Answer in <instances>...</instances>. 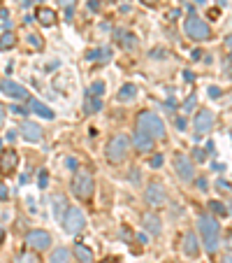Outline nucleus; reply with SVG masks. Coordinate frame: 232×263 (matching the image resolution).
<instances>
[{"label": "nucleus", "instance_id": "1", "mask_svg": "<svg viewBox=\"0 0 232 263\" xmlns=\"http://www.w3.org/2000/svg\"><path fill=\"white\" fill-rule=\"evenodd\" d=\"M198 229L202 233V240H204V249L209 254H214L218 249V233H221V223L212 217V214H202L198 219Z\"/></svg>", "mask_w": 232, "mask_h": 263}, {"label": "nucleus", "instance_id": "2", "mask_svg": "<svg viewBox=\"0 0 232 263\" xmlns=\"http://www.w3.org/2000/svg\"><path fill=\"white\" fill-rule=\"evenodd\" d=\"M72 191H74V196H77V198H81V200H89L91 196H93L95 179H93V175H91L86 168H77L74 179H72Z\"/></svg>", "mask_w": 232, "mask_h": 263}, {"label": "nucleus", "instance_id": "3", "mask_svg": "<svg viewBox=\"0 0 232 263\" xmlns=\"http://www.w3.org/2000/svg\"><path fill=\"white\" fill-rule=\"evenodd\" d=\"M137 128L144 130L146 135H151L153 140H163L165 138V124L158 115L153 112H139L137 117Z\"/></svg>", "mask_w": 232, "mask_h": 263}, {"label": "nucleus", "instance_id": "4", "mask_svg": "<svg viewBox=\"0 0 232 263\" xmlns=\"http://www.w3.org/2000/svg\"><path fill=\"white\" fill-rule=\"evenodd\" d=\"M128 149H130V140H128V135L119 133V135H114V138L107 142L104 156H107L109 163H121V161H123L125 156H128Z\"/></svg>", "mask_w": 232, "mask_h": 263}, {"label": "nucleus", "instance_id": "5", "mask_svg": "<svg viewBox=\"0 0 232 263\" xmlns=\"http://www.w3.org/2000/svg\"><path fill=\"white\" fill-rule=\"evenodd\" d=\"M183 28H186V35L191 37V40L195 42H202V40H209L212 37V28H209L207 24H204L200 16L191 14L186 19V24H183Z\"/></svg>", "mask_w": 232, "mask_h": 263}, {"label": "nucleus", "instance_id": "6", "mask_svg": "<svg viewBox=\"0 0 232 263\" xmlns=\"http://www.w3.org/2000/svg\"><path fill=\"white\" fill-rule=\"evenodd\" d=\"M84 226H86V217H84V212H81L79 208H68V210H65V214H63V229H65V233L77 235V233H81V231H84Z\"/></svg>", "mask_w": 232, "mask_h": 263}, {"label": "nucleus", "instance_id": "7", "mask_svg": "<svg viewBox=\"0 0 232 263\" xmlns=\"http://www.w3.org/2000/svg\"><path fill=\"white\" fill-rule=\"evenodd\" d=\"M49 245H51V235L42 229L28 231V235H26V247L33 249V252H45V249H49Z\"/></svg>", "mask_w": 232, "mask_h": 263}, {"label": "nucleus", "instance_id": "8", "mask_svg": "<svg viewBox=\"0 0 232 263\" xmlns=\"http://www.w3.org/2000/svg\"><path fill=\"white\" fill-rule=\"evenodd\" d=\"M144 198H146V203L151 205V208H163V205L167 203V191H165L163 184L153 182V184H149V186H146Z\"/></svg>", "mask_w": 232, "mask_h": 263}, {"label": "nucleus", "instance_id": "9", "mask_svg": "<svg viewBox=\"0 0 232 263\" xmlns=\"http://www.w3.org/2000/svg\"><path fill=\"white\" fill-rule=\"evenodd\" d=\"M174 170H177L179 179L181 182H193L195 177V170H193V161L186 154H177L174 156Z\"/></svg>", "mask_w": 232, "mask_h": 263}, {"label": "nucleus", "instance_id": "10", "mask_svg": "<svg viewBox=\"0 0 232 263\" xmlns=\"http://www.w3.org/2000/svg\"><path fill=\"white\" fill-rule=\"evenodd\" d=\"M0 91H3L5 96H10V98H14V100H28L30 98L28 89L21 86V84H16V82H12V80H0Z\"/></svg>", "mask_w": 232, "mask_h": 263}, {"label": "nucleus", "instance_id": "11", "mask_svg": "<svg viewBox=\"0 0 232 263\" xmlns=\"http://www.w3.org/2000/svg\"><path fill=\"white\" fill-rule=\"evenodd\" d=\"M193 126H195V133H198V135L209 133V130L214 128V115L209 112V109H200L198 115H195V121H193Z\"/></svg>", "mask_w": 232, "mask_h": 263}, {"label": "nucleus", "instance_id": "12", "mask_svg": "<svg viewBox=\"0 0 232 263\" xmlns=\"http://www.w3.org/2000/svg\"><path fill=\"white\" fill-rule=\"evenodd\" d=\"M14 168H19V154H16L14 149L0 152V170H3L5 175H12Z\"/></svg>", "mask_w": 232, "mask_h": 263}, {"label": "nucleus", "instance_id": "13", "mask_svg": "<svg viewBox=\"0 0 232 263\" xmlns=\"http://www.w3.org/2000/svg\"><path fill=\"white\" fill-rule=\"evenodd\" d=\"M133 144H135V149H137L139 154H149V152L153 149V138H151V135H146L144 130L137 128L133 133Z\"/></svg>", "mask_w": 232, "mask_h": 263}, {"label": "nucleus", "instance_id": "14", "mask_svg": "<svg viewBox=\"0 0 232 263\" xmlns=\"http://www.w3.org/2000/svg\"><path fill=\"white\" fill-rule=\"evenodd\" d=\"M19 130H21V135H24L28 142H40L42 140V128L37 124H33V121H24Z\"/></svg>", "mask_w": 232, "mask_h": 263}, {"label": "nucleus", "instance_id": "15", "mask_svg": "<svg viewBox=\"0 0 232 263\" xmlns=\"http://www.w3.org/2000/svg\"><path fill=\"white\" fill-rule=\"evenodd\" d=\"M28 107L30 109H33V112H35V115H37V117H42V119H54V109H51V107H47V105L45 103H42V100H37V98H28Z\"/></svg>", "mask_w": 232, "mask_h": 263}, {"label": "nucleus", "instance_id": "16", "mask_svg": "<svg viewBox=\"0 0 232 263\" xmlns=\"http://www.w3.org/2000/svg\"><path fill=\"white\" fill-rule=\"evenodd\" d=\"M183 254L186 256H198L200 254V242H198V235L195 233H186L183 235Z\"/></svg>", "mask_w": 232, "mask_h": 263}, {"label": "nucleus", "instance_id": "17", "mask_svg": "<svg viewBox=\"0 0 232 263\" xmlns=\"http://www.w3.org/2000/svg\"><path fill=\"white\" fill-rule=\"evenodd\" d=\"M144 229H146L151 235H160L163 226H160V219L156 217V214H144Z\"/></svg>", "mask_w": 232, "mask_h": 263}, {"label": "nucleus", "instance_id": "18", "mask_svg": "<svg viewBox=\"0 0 232 263\" xmlns=\"http://www.w3.org/2000/svg\"><path fill=\"white\" fill-rule=\"evenodd\" d=\"M74 256H77V261H81V263H93V252L81 242L74 245Z\"/></svg>", "mask_w": 232, "mask_h": 263}, {"label": "nucleus", "instance_id": "19", "mask_svg": "<svg viewBox=\"0 0 232 263\" xmlns=\"http://www.w3.org/2000/svg\"><path fill=\"white\" fill-rule=\"evenodd\" d=\"M37 21H40L42 26H54L56 24V12L49 10V7H40V10H37Z\"/></svg>", "mask_w": 232, "mask_h": 263}, {"label": "nucleus", "instance_id": "20", "mask_svg": "<svg viewBox=\"0 0 232 263\" xmlns=\"http://www.w3.org/2000/svg\"><path fill=\"white\" fill-rule=\"evenodd\" d=\"M109 56H112V49L102 47V49H91L89 54H86V59H89V61H98V63H104V61H109Z\"/></svg>", "mask_w": 232, "mask_h": 263}, {"label": "nucleus", "instance_id": "21", "mask_svg": "<svg viewBox=\"0 0 232 263\" xmlns=\"http://www.w3.org/2000/svg\"><path fill=\"white\" fill-rule=\"evenodd\" d=\"M12 47H16V35L12 33V30L0 33V51H10Z\"/></svg>", "mask_w": 232, "mask_h": 263}, {"label": "nucleus", "instance_id": "22", "mask_svg": "<svg viewBox=\"0 0 232 263\" xmlns=\"http://www.w3.org/2000/svg\"><path fill=\"white\" fill-rule=\"evenodd\" d=\"M12 263H40V252H33V249H26Z\"/></svg>", "mask_w": 232, "mask_h": 263}, {"label": "nucleus", "instance_id": "23", "mask_svg": "<svg viewBox=\"0 0 232 263\" xmlns=\"http://www.w3.org/2000/svg\"><path fill=\"white\" fill-rule=\"evenodd\" d=\"M121 37H119V42H121V47H123L125 51H135L137 49V37H135L133 33H119Z\"/></svg>", "mask_w": 232, "mask_h": 263}, {"label": "nucleus", "instance_id": "24", "mask_svg": "<svg viewBox=\"0 0 232 263\" xmlns=\"http://www.w3.org/2000/svg\"><path fill=\"white\" fill-rule=\"evenodd\" d=\"M135 96H137V86L135 84H123L119 91V100L121 103H128V100H135Z\"/></svg>", "mask_w": 232, "mask_h": 263}, {"label": "nucleus", "instance_id": "25", "mask_svg": "<svg viewBox=\"0 0 232 263\" xmlns=\"http://www.w3.org/2000/svg\"><path fill=\"white\" fill-rule=\"evenodd\" d=\"M70 256H72V252L65 247H58L54 254H51V263H70Z\"/></svg>", "mask_w": 232, "mask_h": 263}, {"label": "nucleus", "instance_id": "26", "mask_svg": "<svg viewBox=\"0 0 232 263\" xmlns=\"http://www.w3.org/2000/svg\"><path fill=\"white\" fill-rule=\"evenodd\" d=\"M100 109H102V100L89 93V98H86V112H89V115H93V112H100Z\"/></svg>", "mask_w": 232, "mask_h": 263}, {"label": "nucleus", "instance_id": "27", "mask_svg": "<svg viewBox=\"0 0 232 263\" xmlns=\"http://www.w3.org/2000/svg\"><path fill=\"white\" fill-rule=\"evenodd\" d=\"M63 212H65V198L63 196H56L54 198V217L60 219L63 217Z\"/></svg>", "mask_w": 232, "mask_h": 263}, {"label": "nucleus", "instance_id": "28", "mask_svg": "<svg viewBox=\"0 0 232 263\" xmlns=\"http://www.w3.org/2000/svg\"><path fill=\"white\" fill-rule=\"evenodd\" d=\"M209 208H212V212H216L218 217H227V208L223 203H218V200H212V203H209Z\"/></svg>", "mask_w": 232, "mask_h": 263}, {"label": "nucleus", "instance_id": "29", "mask_svg": "<svg viewBox=\"0 0 232 263\" xmlns=\"http://www.w3.org/2000/svg\"><path fill=\"white\" fill-rule=\"evenodd\" d=\"M89 93L95 96V98H100V96L104 93V82H93V84H91V89H89Z\"/></svg>", "mask_w": 232, "mask_h": 263}, {"label": "nucleus", "instance_id": "30", "mask_svg": "<svg viewBox=\"0 0 232 263\" xmlns=\"http://www.w3.org/2000/svg\"><path fill=\"white\" fill-rule=\"evenodd\" d=\"M195 105H198V96H195V93L188 96V100L183 103V112H186V115H188V112H193V109H195Z\"/></svg>", "mask_w": 232, "mask_h": 263}, {"label": "nucleus", "instance_id": "31", "mask_svg": "<svg viewBox=\"0 0 232 263\" xmlns=\"http://www.w3.org/2000/svg\"><path fill=\"white\" fill-rule=\"evenodd\" d=\"M58 5L68 10V16H72V10L77 7V0H58Z\"/></svg>", "mask_w": 232, "mask_h": 263}, {"label": "nucleus", "instance_id": "32", "mask_svg": "<svg viewBox=\"0 0 232 263\" xmlns=\"http://www.w3.org/2000/svg\"><path fill=\"white\" fill-rule=\"evenodd\" d=\"M28 42H30L33 47H37V49H42V45H45L40 35H28Z\"/></svg>", "mask_w": 232, "mask_h": 263}, {"label": "nucleus", "instance_id": "33", "mask_svg": "<svg viewBox=\"0 0 232 263\" xmlns=\"http://www.w3.org/2000/svg\"><path fill=\"white\" fill-rule=\"evenodd\" d=\"M10 112H14V115L16 117H26V115H28V109H26V107H21V105H12V107H10Z\"/></svg>", "mask_w": 232, "mask_h": 263}, {"label": "nucleus", "instance_id": "34", "mask_svg": "<svg viewBox=\"0 0 232 263\" xmlns=\"http://www.w3.org/2000/svg\"><path fill=\"white\" fill-rule=\"evenodd\" d=\"M65 165H68L70 170H77V168H79V161L72 159V156H68V159H65Z\"/></svg>", "mask_w": 232, "mask_h": 263}, {"label": "nucleus", "instance_id": "35", "mask_svg": "<svg viewBox=\"0 0 232 263\" xmlns=\"http://www.w3.org/2000/svg\"><path fill=\"white\" fill-rule=\"evenodd\" d=\"M163 156H160V154H156V156H153V159H151V168H160V165H163Z\"/></svg>", "mask_w": 232, "mask_h": 263}, {"label": "nucleus", "instance_id": "36", "mask_svg": "<svg viewBox=\"0 0 232 263\" xmlns=\"http://www.w3.org/2000/svg\"><path fill=\"white\" fill-rule=\"evenodd\" d=\"M193 156H195L198 161H204V159H207V152H204V149H195V152H193Z\"/></svg>", "mask_w": 232, "mask_h": 263}, {"label": "nucleus", "instance_id": "37", "mask_svg": "<svg viewBox=\"0 0 232 263\" xmlns=\"http://www.w3.org/2000/svg\"><path fill=\"white\" fill-rule=\"evenodd\" d=\"M47 179H49L47 170H40V189H45V186H47Z\"/></svg>", "mask_w": 232, "mask_h": 263}, {"label": "nucleus", "instance_id": "38", "mask_svg": "<svg viewBox=\"0 0 232 263\" xmlns=\"http://www.w3.org/2000/svg\"><path fill=\"white\" fill-rule=\"evenodd\" d=\"M5 117H7V112H5V105L0 103V128L5 126Z\"/></svg>", "mask_w": 232, "mask_h": 263}, {"label": "nucleus", "instance_id": "39", "mask_svg": "<svg viewBox=\"0 0 232 263\" xmlns=\"http://www.w3.org/2000/svg\"><path fill=\"white\" fill-rule=\"evenodd\" d=\"M216 186H218V191H227V189H230V184H227L225 179H218Z\"/></svg>", "mask_w": 232, "mask_h": 263}, {"label": "nucleus", "instance_id": "40", "mask_svg": "<svg viewBox=\"0 0 232 263\" xmlns=\"http://www.w3.org/2000/svg\"><path fill=\"white\" fill-rule=\"evenodd\" d=\"M209 96H212V98H218V96H221V89H218V86H209Z\"/></svg>", "mask_w": 232, "mask_h": 263}, {"label": "nucleus", "instance_id": "41", "mask_svg": "<svg viewBox=\"0 0 232 263\" xmlns=\"http://www.w3.org/2000/svg\"><path fill=\"white\" fill-rule=\"evenodd\" d=\"M177 128L179 130H186V119H183V117H179V119H177Z\"/></svg>", "mask_w": 232, "mask_h": 263}, {"label": "nucleus", "instance_id": "42", "mask_svg": "<svg viewBox=\"0 0 232 263\" xmlns=\"http://www.w3.org/2000/svg\"><path fill=\"white\" fill-rule=\"evenodd\" d=\"M198 189L207 191V179H204V177H200V179H198Z\"/></svg>", "mask_w": 232, "mask_h": 263}, {"label": "nucleus", "instance_id": "43", "mask_svg": "<svg viewBox=\"0 0 232 263\" xmlns=\"http://www.w3.org/2000/svg\"><path fill=\"white\" fill-rule=\"evenodd\" d=\"M89 10H91V12H98V10H100V3H95V0H91V3H89Z\"/></svg>", "mask_w": 232, "mask_h": 263}, {"label": "nucleus", "instance_id": "44", "mask_svg": "<svg viewBox=\"0 0 232 263\" xmlns=\"http://www.w3.org/2000/svg\"><path fill=\"white\" fill-rule=\"evenodd\" d=\"M183 80H186V82H193V72H191V70H186V72H183Z\"/></svg>", "mask_w": 232, "mask_h": 263}, {"label": "nucleus", "instance_id": "45", "mask_svg": "<svg viewBox=\"0 0 232 263\" xmlns=\"http://www.w3.org/2000/svg\"><path fill=\"white\" fill-rule=\"evenodd\" d=\"M0 198H7V189L3 186V184H0Z\"/></svg>", "mask_w": 232, "mask_h": 263}, {"label": "nucleus", "instance_id": "46", "mask_svg": "<svg viewBox=\"0 0 232 263\" xmlns=\"http://www.w3.org/2000/svg\"><path fill=\"white\" fill-rule=\"evenodd\" d=\"M225 47H227V49H232V35H227V37H225Z\"/></svg>", "mask_w": 232, "mask_h": 263}, {"label": "nucleus", "instance_id": "47", "mask_svg": "<svg viewBox=\"0 0 232 263\" xmlns=\"http://www.w3.org/2000/svg\"><path fill=\"white\" fill-rule=\"evenodd\" d=\"M193 59H195V61H198V59H202V51H200V49H195V51H193Z\"/></svg>", "mask_w": 232, "mask_h": 263}, {"label": "nucleus", "instance_id": "48", "mask_svg": "<svg viewBox=\"0 0 232 263\" xmlns=\"http://www.w3.org/2000/svg\"><path fill=\"white\" fill-rule=\"evenodd\" d=\"M144 5H156V3H158V0H142Z\"/></svg>", "mask_w": 232, "mask_h": 263}, {"label": "nucleus", "instance_id": "49", "mask_svg": "<svg viewBox=\"0 0 232 263\" xmlns=\"http://www.w3.org/2000/svg\"><path fill=\"white\" fill-rule=\"evenodd\" d=\"M221 263H232V256H223V261Z\"/></svg>", "mask_w": 232, "mask_h": 263}, {"label": "nucleus", "instance_id": "50", "mask_svg": "<svg viewBox=\"0 0 232 263\" xmlns=\"http://www.w3.org/2000/svg\"><path fill=\"white\" fill-rule=\"evenodd\" d=\"M3 235H5V231H3V226H0V240H3Z\"/></svg>", "mask_w": 232, "mask_h": 263}, {"label": "nucleus", "instance_id": "51", "mask_svg": "<svg viewBox=\"0 0 232 263\" xmlns=\"http://www.w3.org/2000/svg\"><path fill=\"white\" fill-rule=\"evenodd\" d=\"M104 263H114V261H112V258H107V261H104Z\"/></svg>", "mask_w": 232, "mask_h": 263}, {"label": "nucleus", "instance_id": "52", "mask_svg": "<svg viewBox=\"0 0 232 263\" xmlns=\"http://www.w3.org/2000/svg\"><path fill=\"white\" fill-rule=\"evenodd\" d=\"M195 3H207V0H195Z\"/></svg>", "mask_w": 232, "mask_h": 263}, {"label": "nucleus", "instance_id": "53", "mask_svg": "<svg viewBox=\"0 0 232 263\" xmlns=\"http://www.w3.org/2000/svg\"><path fill=\"white\" fill-rule=\"evenodd\" d=\"M0 149H3V140H0Z\"/></svg>", "mask_w": 232, "mask_h": 263}]
</instances>
